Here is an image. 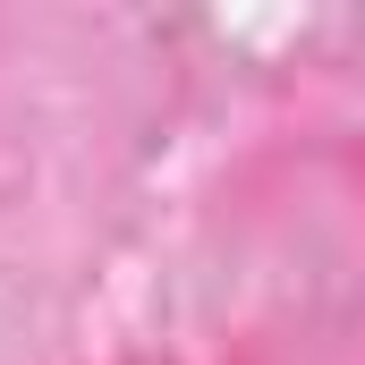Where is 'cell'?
I'll return each instance as SVG.
<instances>
[]
</instances>
